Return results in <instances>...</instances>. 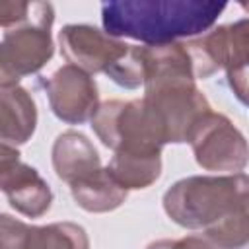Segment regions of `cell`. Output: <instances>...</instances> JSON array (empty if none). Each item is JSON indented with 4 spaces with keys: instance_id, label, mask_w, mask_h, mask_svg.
Masks as SVG:
<instances>
[{
    "instance_id": "15",
    "label": "cell",
    "mask_w": 249,
    "mask_h": 249,
    "mask_svg": "<svg viewBox=\"0 0 249 249\" xmlns=\"http://www.w3.org/2000/svg\"><path fill=\"white\" fill-rule=\"evenodd\" d=\"M23 249H89L88 231L76 222H53L31 226Z\"/></svg>"
},
{
    "instance_id": "5",
    "label": "cell",
    "mask_w": 249,
    "mask_h": 249,
    "mask_svg": "<svg viewBox=\"0 0 249 249\" xmlns=\"http://www.w3.org/2000/svg\"><path fill=\"white\" fill-rule=\"evenodd\" d=\"M53 4L31 2L27 19L4 31L0 41V89L18 86L21 78L37 74L53 58Z\"/></svg>"
},
{
    "instance_id": "12",
    "label": "cell",
    "mask_w": 249,
    "mask_h": 249,
    "mask_svg": "<svg viewBox=\"0 0 249 249\" xmlns=\"http://www.w3.org/2000/svg\"><path fill=\"white\" fill-rule=\"evenodd\" d=\"M37 128V105L31 93L21 88L0 89V142L21 146L31 140Z\"/></svg>"
},
{
    "instance_id": "7",
    "label": "cell",
    "mask_w": 249,
    "mask_h": 249,
    "mask_svg": "<svg viewBox=\"0 0 249 249\" xmlns=\"http://www.w3.org/2000/svg\"><path fill=\"white\" fill-rule=\"evenodd\" d=\"M187 142L198 167L216 173H241L247 165V140L222 113L208 111L191 128Z\"/></svg>"
},
{
    "instance_id": "16",
    "label": "cell",
    "mask_w": 249,
    "mask_h": 249,
    "mask_svg": "<svg viewBox=\"0 0 249 249\" xmlns=\"http://www.w3.org/2000/svg\"><path fill=\"white\" fill-rule=\"evenodd\" d=\"M202 235L218 249H245L249 241V206L233 212Z\"/></svg>"
},
{
    "instance_id": "9",
    "label": "cell",
    "mask_w": 249,
    "mask_h": 249,
    "mask_svg": "<svg viewBox=\"0 0 249 249\" xmlns=\"http://www.w3.org/2000/svg\"><path fill=\"white\" fill-rule=\"evenodd\" d=\"M51 111L66 124H82L93 117L99 107L97 84L91 74L64 64L45 82Z\"/></svg>"
},
{
    "instance_id": "6",
    "label": "cell",
    "mask_w": 249,
    "mask_h": 249,
    "mask_svg": "<svg viewBox=\"0 0 249 249\" xmlns=\"http://www.w3.org/2000/svg\"><path fill=\"white\" fill-rule=\"evenodd\" d=\"M95 136L113 152H161L163 142L142 99H109L89 119Z\"/></svg>"
},
{
    "instance_id": "1",
    "label": "cell",
    "mask_w": 249,
    "mask_h": 249,
    "mask_svg": "<svg viewBox=\"0 0 249 249\" xmlns=\"http://www.w3.org/2000/svg\"><path fill=\"white\" fill-rule=\"evenodd\" d=\"M226 10L216 0H115L101 4L107 35L167 45L206 33Z\"/></svg>"
},
{
    "instance_id": "14",
    "label": "cell",
    "mask_w": 249,
    "mask_h": 249,
    "mask_svg": "<svg viewBox=\"0 0 249 249\" xmlns=\"http://www.w3.org/2000/svg\"><path fill=\"white\" fill-rule=\"evenodd\" d=\"M107 169L126 191L148 189L161 175V152H115Z\"/></svg>"
},
{
    "instance_id": "13",
    "label": "cell",
    "mask_w": 249,
    "mask_h": 249,
    "mask_svg": "<svg viewBox=\"0 0 249 249\" xmlns=\"http://www.w3.org/2000/svg\"><path fill=\"white\" fill-rule=\"evenodd\" d=\"M70 193L74 202L91 214L113 212L128 196V191L115 181L107 167H99L97 171L74 181L70 185Z\"/></svg>"
},
{
    "instance_id": "20",
    "label": "cell",
    "mask_w": 249,
    "mask_h": 249,
    "mask_svg": "<svg viewBox=\"0 0 249 249\" xmlns=\"http://www.w3.org/2000/svg\"><path fill=\"white\" fill-rule=\"evenodd\" d=\"M31 2H4L0 0V27L12 29L23 23L29 16Z\"/></svg>"
},
{
    "instance_id": "11",
    "label": "cell",
    "mask_w": 249,
    "mask_h": 249,
    "mask_svg": "<svg viewBox=\"0 0 249 249\" xmlns=\"http://www.w3.org/2000/svg\"><path fill=\"white\" fill-rule=\"evenodd\" d=\"M51 160L56 177L68 185L101 167V158L95 146L78 130H64L56 136Z\"/></svg>"
},
{
    "instance_id": "17",
    "label": "cell",
    "mask_w": 249,
    "mask_h": 249,
    "mask_svg": "<svg viewBox=\"0 0 249 249\" xmlns=\"http://www.w3.org/2000/svg\"><path fill=\"white\" fill-rule=\"evenodd\" d=\"M105 74L124 89H136L144 84V62L142 45H128L126 53L105 70Z\"/></svg>"
},
{
    "instance_id": "19",
    "label": "cell",
    "mask_w": 249,
    "mask_h": 249,
    "mask_svg": "<svg viewBox=\"0 0 249 249\" xmlns=\"http://www.w3.org/2000/svg\"><path fill=\"white\" fill-rule=\"evenodd\" d=\"M146 249H218L204 235H185L179 239H158L146 245Z\"/></svg>"
},
{
    "instance_id": "4",
    "label": "cell",
    "mask_w": 249,
    "mask_h": 249,
    "mask_svg": "<svg viewBox=\"0 0 249 249\" xmlns=\"http://www.w3.org/2000/svg\"><path fill=\"white\" fill-rule=\"evenodd\" d=\"M160 138L165 144H183L195 123L212 111L206 95L189 76H161L144 84L140 97Z\"/></svg>"
},
{
    "instance_id": "2",
    "label": "cell",
    "mask_w": 249,
    "mask_h": 249,
    "mask_svg": "<svg viewBox=\"0 0 249 249\" xmlns=\"http://www.w3.org/2000/svg\"><path fill=\"white\" fill-rule=\"evenodd\" d=\"M163 210L171 222L187 230H210L233 212L249 206V177L191 175L163 193Z\"/></svg>"
},
{
    "instance_id": "3",
    "label": "cell",
    "mask_w": 249,
    "mask_h": 249,
    "mask_svg": "<svg viewBox=\"0 0 249 249\" xmlns=\"http://www.w3.org/2000/svg\"><path fill=\"white\" fill-rule=\"evenodd\" d=\"M183 47L189 54L195 80H206L218 70H226L231 91L243 105L247 103L249 21L245 18L187 39Z\"/></svg>"
},
{
    "instance_id": "10",
    "label": "cell",
    "mask_w": 249,
    "mask_h": 249,
    "mask_svg": "<svg viewBox=\"0 0 249 249\" xmlns=\"http://www.w3.org/2000/svg\"><path fill=\"white\" fill-rule=\"evenodd\" d=\"M58 45L68 64L97 74L111 68L128 49L121 39L107 35L105 31L88 23H68L58 31Z\"/></svg>"
},
{
    "instance_id": "18",
    "label": "cell",
    "mask_w": 249,
    "mask_h": 249,
    "mask_svg": "<svg viewBox=\"0 0 249 249\" xmlns=\"http://www.w3.org/2000/svg\"><path fill=\"white\" fill-rule=\"evenodd\" d=\"M29 224L0 212V249H23Z\"/></svg>"
},
{
    "instance_id": "8",
    "label": "cell",
    "mask_w": 249,
    "mask_h": 249,
    "mask_svg": "<svg viewBox=\"0 0 249 249\" xmlns=\"http://www.w3.org/2000/svg\"><path fill=\"white\" fill-rule=\"evenodd\" d=\"M0 191L10 206L27 216L41 218L53 204V191L35 167L21 161L18 148L0 142Z\"/></svg>"
}]
</instances>
